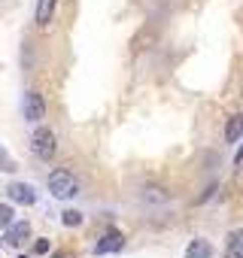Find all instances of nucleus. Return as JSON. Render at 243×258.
<instances>
[{
	"mask_svg": "<svg viewBox=\"0 0 243 258\" xmlns=\"http://www.w3.org/2000/svg\"><path fill=\"white\" fill-rule=\"evenodd\" d=\"M49 191H52V198L67 201V198H76L79 195V182H76V176L67 167H58V170L49 173Z\"/></svg>",
	"mask_w": 243,
	"mask_h": 258,
	"instance_id": "1",
	"label": "nucleus"
},
{
	"mask_svg": "<svg viewBox=\"0 0 243 258\" xmlns=\"http://www.w3.org/2000/svg\"><path fill=\"white\" fill-rule=\"evenodd\" d=\"M31 152H34L40 161H52V158H55L58 140H55V134L49 131V127H37V131L31 134Z\"/></svg>",
	"mask_w": 243,
	"mask_h": 258,
	"instance_id": "2",
	"label": "nucleus"
},
{
	"mask_svg": "<svg viewBox=\"0 0 243 258\" xmlns=\"http://www.w3.org/2000/svg\"><path fill=\"white\" fill-rule=\"evenodd\" d=\"M22 112H25V121L40 124V121L46 118V100H43V94H40V91H25V97H22Z\"/></svg>",
	"mask_w": 243,
	"mask_h": 258,
	"instance_id": "3",
	"label": "nucleus"
},
{
	"mask_svg": "<svg viewBox=\"0 0 243 258\" xmlns=\"http://www.w3.org/2000/svg\"><path fill=\"white\" fill-rule=\"evenodd\" d=\"M7 198L13 204H22V207H34L37 204V188L31 182H10L7 185Z\"/></svg>",
	"mask_w": 243,
	"mask_h": 258,
	"instance_id": "4",
	"label": "nucleus"
},
{
	"mask_svg": "<svg viewBox=\"0 0 243 258\" xmlns=\"http://www.w3.org/2000/svg\"><path fill=\"white\" fill-rule=\"evenodd\" d=\"M122 246H125V234H118V231H106L97 246H94V255H109V252H118Z\"/></svg>",
	"mask_w": 243,
	"mask_h": 258,
	"instance_id": "5",
	"label": "nucleus"
},
{
	"mask_svg": "<svg viewBox=\"0 0 243 258\" xmlns=\"http://www.w3.org/2000/svg\"><path fill=\"white\" fill-rule=\"evenodd\" d=\"M28 237H31V225H28V222H13V225L7 228V243H10V246H22Z\"/></svg>",
	"mask_w": 243,
	"mask_h": 258,
	"instance_id": "6",
	"label": "nucleus"
},
{
	"mask_svg": "<svg viewBox=\"0 0 243 258\" xmlns=\"http://www.w3.org/2000/svg\"><path fill=\"white\" fill-rule=\"evenodd\" d=\"M186 258H213V246L204 237H198V240H192L186 246Z\"/></svg>",
	"mask_w": 243,
	"mask_h": 258,
	"instance_id": "7",
	"label": "nucleus"
},
{
	"mask_svg": "<svg viewBox=\"0 0 243 258\" xmlns=\"http://www.w3.org/2000/svg\"><path fill=\"white\" fill-rule=\"evenodd\" d=\"M240 137H243V115L237 112V115H231L228 124H225V143H237Z\"/></svg>",
	"mask_w": 243,
	"mask_h": 258,
	"instance_id": "8",
	"label": "nucleus"
},
{
	"mask_svg": "<svg viewBox=\"0 0 243 258\" xmlns=\"http://www.w3.org/2000/svg\"><path fill=\"white\" fill-rule=\"evenodd\" d=\"M52 13H55V0H37V28H49L52 22Z\"/></svg>",
	"mask_w": 243,
	"mask_h": 258,
	"instance_id": "9",
	"label": "nucleus"
},
{
	"mask_svg": "<svg viewBox=\"0 0 243 258\" xmlns=\"http://www.w3.org/2000/svg\"><path fill=\"white\" fill-rule=\"evenodd\" d=\"M140 198H143L146 204H167L170 195H167L161 185H143V188H140Z\"/></svg>",
	"mask_w": 243,
	"mask_h": 258,
	"instance_id": "10",
	"label": "nucleus"
},
{
	"mask_svg": "<svg viewBox=\"0 0 243 258\" xmlns=\"http://www.w3.org/2000/svg\"><path fill=\"white\" fill-rule=\"evenodd\" d=\"M225 258H243V231L231 234V240H228V249H225Z\"/></svg>",
	"mask_w": 243,
	"mask_h": 258,
	"instance_id": "11",
	"label": "nucleus"
},
{
	"mask_svg": "<svg viewBox=\"0 0 243 258\" xmlns=\"http://www.w3.org/2000/svg\"><path fill=\"white\" fill-rule=\"evenodd\" d=\"M0 170H4V173H16V170H19L16 158L7 152V146H4V143H0Z\"/></svg>",
	"mask_w": 243,
	"mask_h": 258,
	"instance_id": "12",
	"label": "nucleus"
},
{
	"mask_svg": "<svg viewBox=\"0 0 243 258\" xmlns=\"http://www.w3.org/2000/svg\"><path fill=\"white\" fill-rule=\"evenodd\" d=\"M61 222H64L67 228H76V225H82V213H79V210H64V213H61Z\"/></svg>",
	"mask_w": 243,
	"mask_h": 258,
	"instance_id": "13",
	"label": "nucleus"
},
{
	"mask_svg": "<svg viewBox=\"0 0 243 258\" xmlns=\"http://www.w3.org/2000/svg\"><path fill=\"white\" fill-rule=\"evenodd\" d=\"M13 222H16V219H13V207L4 204V207H0V231H7Z\"/></svg>",
	"mask_w": 243,
	"mask_h": 258,
	"instance_id": "14",
	"label": "nucleus"
},
{
	"mask_svg": "<svg viewBox=\"0 0 243 258\" xmlns=\"http://www.w3.org/2000/svg\"><path fill=\"white\" fill-rule=\"evenodd\" d=\"M34 252H37V255H46V252H49V240H37V243H34Z\"/></svg>",
	"mask_w": 243,
	"mask_h": 258,
	"instance_id": "15",
	"label": "nucleus"
},
{
	"mask_svg": "<svg viewBox=\"0 0 243 258\" xmlns=\"http://www.w3.org/2000/svg\"><path fill=\"white\" fill-rule=\"evenodd\" d=\"M234 164H237V167L243 164V143H240V149H237V155H234Z\"/></svg>",
	"mask_w": 243,
	"mask_h": 258,
	"instance_id": "16",
	"label": "nucleus"
},
{
	"mask_svg": "<svg viewBox=\"0 0 243 258\" xmlns=\"http://www.w3.org/2000/svg\"><path fill=\"white\" fill-rule=\"evenodd\" d=\"M19 258H28V255H19Z\"/></svg>",
	"mask_w": 243,
	"mask_h": 258,
	"instance_id": "17",
	"label": "nucleus"
}]
</instances>
